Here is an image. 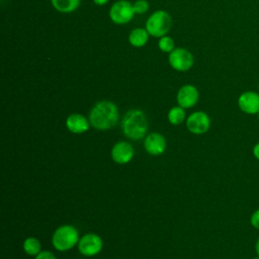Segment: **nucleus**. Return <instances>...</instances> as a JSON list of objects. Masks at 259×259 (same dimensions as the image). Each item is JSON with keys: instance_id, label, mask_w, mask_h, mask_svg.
Returning <instances> with one entry per match:
<instances>
[{"instance_id": "obj_1", "label": "nucleus", "mask_w": 259, "mask_h": 259, "mask_svg": "<svg viewBox=\"0 0 259 259\" xmlns=\"http://www.w3.org/2000/svg\"><path fill=\"white\" fill-rule=\"evenodd\" d=\"M90 124L97 130H108L113 127L118 121L117 106L107 100L97 102L89 113Z\"/></svg>"}, {"instance_id": "obj_2", "label": "nucleus", "mask_w": 259, "mask_h": 259, "mask_svg": "<svg viewBox=\"0 0 259 259\" xmlns=\"http://www.w3.org/2000/svg\"><path fill=\"white\" fill-rule=\"evenodd\" d=\"M121 127L127 138L132 140L142 139L148 128L146 114L140 109L128 110L122 118Z\"/></svg>"}, {"instance_id": "obj_3", "label": "nucleus", "mask_w": 259, "mask_h": 259, "mask_svg": "<svg viewBox=\"0 0 259 259\" xmlns=\"http://www.w3.org/2000/svg\"><path fill=\"white\" fill-rule=\"evenodd\" d=\"M172 26V18L170 14L164 10H157L152 13L146 21V29L150 35L154 37H162L166 35Z\"/></svg>"}, {"instance_id": "obj_4", "label": "nucleus", "mask_w": 259, "mask_h": 259, "mask_svg": "<svg viewBox=\"0 0 259 259\" xmlns=\"http://www.w3.org/2000/svg\"><path fill=\"white\" fill-rule=\"evenodd\" d=\"M79 242V234L75 227L65 225L58 228L52 238L53 246L59 251H67Z\"/></svg>"}, {"instance_id": "obj_5", "label": "nucleus", "mask_w": 259, "mask_h": 259, "mask_svg": "<svg viewBox=\"0 0 259 259\" xmlns=\"http://www.w3.org/2000/svg\"><path fill=\"white\" fill-rule=\"evenodd\" d=\"M136 14L134 4L127 0H118L114 2L109 9V18L115 24H126Z\"/></svg>"}, {"instance_id": "obj_6", "label": "nucleus", "mask_w": 259, "mask_h": 259, "mask_svg": "<svg viewBox=\"0 0 259 259\" xmlns=\"http://www.w3.org/2000/svg\"><path fill=\"white\" fill-rule=\"evenodd\" d=\"M168 62L174 70L186 72L193 66L194 58L188 50L184 48H177L169 53Z\"/></svg>"}, {"instance_id": "obj_7", "label": "nucleus", "mask_w": 259, "mask_h": 259, "mask_svg": "<svg viewBox=\"0 0 259 259\" xmlns=\"http://www.w3.org/2000/svg\"><path fill=\"white\" fill-rule=\"evenodd\" d=\"M186 125L192 134L202 135L209 130L210 118L203 111H195L187 117Z\"/></svg>"}, {"instance_id": "obj_8", "label": "nucleus", "mask_w": 259, "mask_h": 259, "mask_svg": "<svg viewBox=\"0 0 259 259\" xmlns=\"http://www.w3.org/2000/svg\"><path fill=\"white\" fill-rule=\"evenodd\" d=\"M238 106L246 114H257L259 112V92L244 91L238 97Z\"/></svg>"}, {"instance_id": "obj_9", "label": "nucleus", "mask_w": 259, "mask_h": 259, "mask_svg": "<svg viewBox=\"0 0 259 259\" xmlns=\"http://www.w3.org/2000/svg\"><path fill=\"white\" fill-rule=\"evenodd\" d=\"M78 249L84 256H94L102 249V240L96 234H87L78 242Z\"/></svg>"}, {"instance_id": "obj_10", "label": "nucleus", "mask_w": 259, "mask_h": 259, "mask_svg": "<svg viewBox=\"0 0 259 259\" xmlns=\"http://www.w3.org/2000/svg\"><path fill=\"white\" fill-rule=\"evenodd\" d=\"M198 91L195 86L191 84L183 85L177 93V102L183 108H190L198 101Z\"/></svg>"}, {"instance_id": "obj_11", "label": "nucleus", "mask_w": 259, "mask_h": 259, "mask_svg": "<svg viewBox=\"0 0 259 259\" xmlns=\"http://www.w3.org/2000/svg\"><path fill=\"white\" fill-rule=\"evenodd\" d=\"M134 156V148L127 142H118L111 149V158L118 164L128 163Z\"/></svg>"}, {"instance_id": "obj_12", "label": "nucleus", "mask_w": 259, "mask_h": 259, "mask_svg": "<svg viewBox=\"0 0 259 259\" xmlns=\"http://www.w3.org/2000/svg\"><path fill=\"white\" fill-rule=\"evenodd\" d=\"M144 146H145L146 151L149 154L160 155L165 150L166 141L162 135H160L158 133H152L146 137Z\"/></svg>"}, {"instance_id": "obj_13", "label": "nucleus", "mask_w": 259, "mask_h": 259, "mask_svg": "<svg viewBox=\"0 0 259 259\" xmlns=\"http://www.w3.org/2000/svg\"><path fill=\"white\" fill-rule=\"evenodd\" d=\"M66 125L73 134H83L89 128V121L87 118L79 113H73L68 116Z\"/></svg>"}, {"instance_id": "obj_14", "label": "nucleus", "mask_w": 259, "mask_h": 259, "mask_svg": "<svg viewBox=\"0 0 259 259\" xmlns=\"http://www.w3.org/2000/svg\"><path fill=\"white\" fill-rule=\"evenodd\" d=\"M149 35L150 34L146 28H135L131 31L128 35V42L135 48H142L148 42Z\"/></svg>"}, {"instance_id": "obj_15", "label": "nucleus", "mask_w": 259, "mask_h": 259, "mask_svg": "<svg viewBox=\"0 0 259 259\" xmlns=\"http://www.w3.org/2000/svg\"><path fill=\"white\" fill-rule=\"evenodd\" d=\"M51 2L53 7L62 13L73 12L80 4V0H51Z\"/></svg>"}, {"instance_id": "obj_16", "label": "nucleus", "mask_w": 259, "mask_h": 259, "mask_svg": "<svg viewBox=\"0 0 259 259\" xmlns=\"http://www.w3.org/2000/svg\"><path fill=\"white\" fill-rule=\"evenodd\" d=\"M40 248H41L40 242L33 237L27 238L23 243V250L30 256L37 255L40 252Z\"/></svg>"}, {"instance_id": "obj_17", "label": "nucleus", "mask_w": 259, "mask_h": 259, "mask_svg": "<svg viewBox=\"0 0 259 259\" xmlns=\"http://www.w3.org/2000/svg\"><path fill=\"white\" fill-rule=\"evenodd\" d=\"M185 119V110L181 106L172 107L168 112V120L172 124H180Z\"/></svg>"}, {"instance_id": "obj_18", "label": "nucleus", "mask_w": 259, "mask_h": 259, "mask_svg": "<svg viewBox=\"0 0 259 259\" xmlns=\"http://www.w3.org/2000/svg\"><path fill=\"white\" fill-rule=\"evenodd\" d=\"M158 47L164 53H171L175 49L173 38L168 36V35H164V36L159 38Z\"/></svg>"}, {"instance_id": "obj_19", "label": "nucleus", "mask_w": 259, "mask_h": 259, "mask_svg": "<svg viewBox=\"0 0 259 259\" xmlns=\"http://www.w3.org/2000/svg\"><path fill=\"white\" fill-rule=\"evenodd\" d=\"M134 9L135 12L138 14H143L148 11L149 9V3L147 0H137L134 3Z\"/></svg>"}, {"instance_id": "obj_20", "label": "nucleus", "mask_w": 259, "mask_h": 259, "mask_svg": "<svg viewBox=\"0 0 259 259\" xmlns=\"http://www.w3.org/2000/svg\"><path fill=\"white\" fill-rule=\"evenodd\" d=\"M250 224L251 226L256 229L259 230V207L257 209H255L250 217Z\"/></svg>"}, {"instance_id": "obj_21", "label": "nucleus", "mask_w": 259, "mask_h": 259, "mask_svg": "<svg viewBox=\"0 0 259 259\" xmlns=\"http://www.w3.org/2000/svg\"><path fill=\"white\" fill-rule=\"evenodd\" d=\"M35 259H56L55 255L52 253V252H49V251H41L39 252Z\"/></svg>"}, {"instance_id": "obj_22", "label": "nucleus", "mask_w": 259, "mask_h": 259, "mask_svg": "<svg viewBox=\"0 0 259 259\" xmlns=\"http://www.w3.org/2000/svg\"><path fill=\"white\" fill-rule=\"evenodd\" d=\"M252 155L253 157L259 161V142H257L252 148Z\"/></svg>"}, {"instance_id": "obj_23", "label": "nucleus", "mask_w": 259, "mask_h": 259, "mask_svg": "<svg viewBox=\"0 0 259 259\" xmlns=\"http://www.w3.org/2000/svg\"><path fill=\"white\" fill-rule=\"evenodd\" d=\"M254 249H255V253L257 256H259V238L256 240L255 242V246H254Z\"/></svg>"}, {"instance_id": "obj_24", "label": "nucleus", "mask_w": 259, "mask_h": 259, "mask_svg": "<svg viewBox=\"0 0 259 259\" xmlns=\"http://www.w3.org/2000/svg\"><path fill=\"white\" fill-rule=\"evenodd\" d=\"M93 2L96 4V5H104L108 2V0H93Z\"/></svg>"}, {"instance_id": "obj_25", "label": "nucleus", "mask_w": 259, "mask_h": 259, "mask_svg": "<svg viewBox=\"0 0 259 259\" xmlns=\"http://www.w3.org/2000/svg\"><path fill=\"white\" fill-rule=\"evenodd\" d=\"M251 259H259V256H257V255H256L255 257H253V258H251Z\"/></svg>"}, {"instance_id": "obj_26", "label": "nucleus", "mask_w": 259, "mask_h": 259, "mask_svg": "<svg viewBox=\"0 0 259 259\" xmlns=\"http://www.w3.org/2000/svg\"><path fill=\"white\" fill-rule=\"evenodd\" d=\"M257 117H258V120H259V112L257 113Z\"/></svg>"}]
</instances>
